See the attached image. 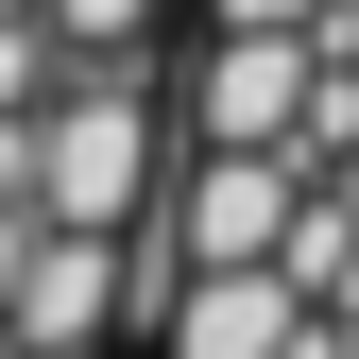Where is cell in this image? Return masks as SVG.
Returning a JSON list of instances; mask_svg holds the SVG:
<instances>
[{"mask_svg":"<svg viewBox=\"0 0 359 359\" xmlns=\"http://www.w3.org/2000/svg\"><path fill=\"white\" fill-rule=\"evenodd\" d=\"M137 171H154L137 69H69V103L34 120V222H69V240H137Z\"/></svg>","mask_w":359,"mask_h":359,"instance_id":"1","label":"cell"},{"mask_svg":"<svg viewBox=\"0 0 359 359\" xmlns=\"http://www.w3.org/2000/svg\"><path fill=\"white\" fill-rule=\"evenodd\" d=\"M325 69H342L325 34H222L189 120H205V137H257V154H291V137H308V103H325Z\"/></svg>","mask_w":359,"mask_h":359,"instance_id":"2","label":"cell"},{"mask_svg":"<svg viewBox=\"0 0 359 359\" xmlns=\"http://www.w3.org/2000/svg\"><path fill=\"white\" fill-rule=\"evenodd\" d=\"M120 274H137L120 240H69V222H52V240H34V274H18V342H86V359H103Z\"/></svg>","mask_w":359,"mask_h":359,"instance_id":"4","label":"cell"},{"mask_svg":"<svg viewBox=\"0 0 359 359\" xmlns=\"http://www.w3.org/2000/svg\"><path fill=\"white\" fill-rule=\"evenodd\" d=\"M291 325H308L291 257H222V274L171 291V359H291Z\"/></svg>","mask_w":359,"mask_h":359,"instance_id":"3","label":"cell"}]
</instances>
